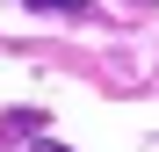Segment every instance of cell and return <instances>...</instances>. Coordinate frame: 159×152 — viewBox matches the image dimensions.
Returning a JSON list of instances; mask_svg holds the SVG:
<instances>
[{
  "label": "cell",
  "mask_w": 159,
  "mask_h": 152,
  "mask_svg": "<svg viewBox=\"0 0 159 152\" xmlns=\"http://www.w3.org/2000/svg\"><path fill=\"white\" fill-rule=\"evenodd\" d=\"M29 7H43V15H87V0H29Z\"/></svg>",
  "instance_id": "cell-1"
},
{
  "label": "cell",
  "mask_w": 159,
  "mask_h": 152,
  "mask_svg": "<svg viewBox=\"0 0 159 152\" xmlns=\"http://www.w3.org/2000/svg\"><path fill=\"white\" fill-rule=\"evenodd\" d=\"M36 152H65V145H36Z\"/></svg>",
  "instance_id": "cell-2"
},
{
  "label": "cell",
  "mask_w": 159,
  "mask_h": 152,
  "mask_svg": "<svg viewBox=\"0 0 159 152\" xmlns=\"http://www.w3.org/2000/svg\"><path fill=\"white\" fill-rule=\"evenodd\" d=\"M130 7H145V0H130Z\"/></svg>",
  "instance_id": "cell-3"
}]
</instances>
